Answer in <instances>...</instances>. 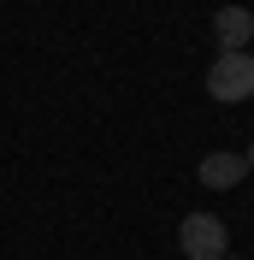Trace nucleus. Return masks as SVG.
<instances>
[{
  "label": "nucleus",
  "mask_w": 254,
  "mask_h": 260,
  "mask_svg": "<svg viewBox=\"0 0 254 260\" xmlns=\"http://www.w3.org/2000/svg\"><path fill=\"white\" fill-rule=\"evenodd\" d=\"M242 160H248V172H254V148H248V154H242Z\"/></svg>",
  "instance_id": "39448f33"
},
{
  "label": "nucleus",
  "mask_w": 254,
  "mask_h": 260,
  "mask_svg": "<svg viewBox=\"0 0 254 260\" xmlns=\"http://www.w3.org/2000/svg\"><path fill=\"white\" fill-rule=\"evenodd\" d=\"M242 178H248V160H242V154H225V148H219V154L201 160V183H207V189H237Z\"/></svg>",
  "instance_id": "20e7f679"
},
{
  "label": "nucleus",
  "mask_w": 254,
  "mask_h": 260,
  "mask_svg": "<svg viewBox=\"0 0 254 260\" xmlns=\"http://www.w3.org/2000/svg\"><path fill=\"white\" fill-rule=\"evenodd\" d=\"M177 243H183V254H189V260H225V254H231L225 219H213V213H189L183 231H177Z\"/></svg>",
  "instance_id": "f03ea898"
},
{
  "label": "nucleus",
  "mask_w": 254,
  "mask_h": 260,
  "mask_svg": "<svg viewBox=\"0 0 254 260\" xmlns=\"http://www.w3.org/2000/svg\"><path fill=\"white\" fill-rule=\"evenodd\" d=\"M213 36H219V53H248L254 12H242V6H225V12H213Z\"/></svg>",
  "instance_id": "7ed1b4c3"
},
{
  "label": "nucleus",
  "mask_w": 254,
  "mask_h": 260,
  "mask_svg": "<svg viewBox=\"0 0 254 260\" xmlns=\"http://www.w3.org/2000/svg\"><path fill=\"white\" fill-rule=\"evenodd\" d=\"M225 260H237V254H225Z\"/></svg>",
  "instance_id": "423d86ee"
},
{
  "label": "nucleus",
  "mask_w": 254,
  "mask_h": 260,
  "mask_svg": "<svg viewBox=\"0 0 254 260\" xmlns=\"http://www.w3.org/2000/svg\"><path fill=\"white\" fill-rule=\"evenodd\" d=\"M207 95L213 101H248L254 95V53H219L207 65Z\"/></svg>",
  "instance_id": "f257e3e1"
}]
</instances>
